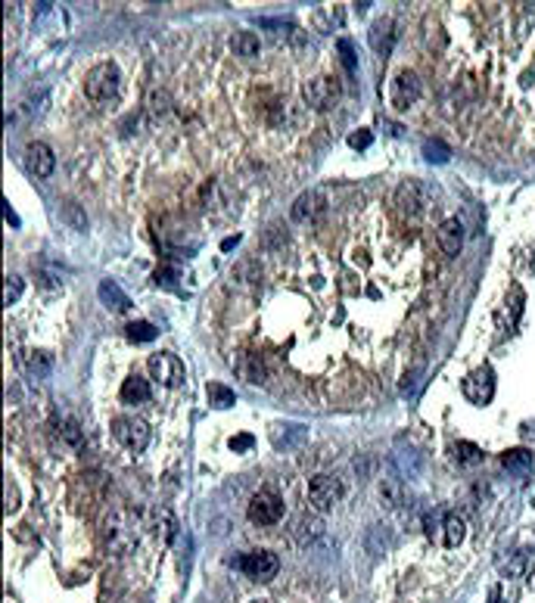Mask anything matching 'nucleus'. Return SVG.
Returning a JSON list of instances; mask_svg holds the SVG:
<instances>
[{"label":"nucleus","mask_w":535,"mask_h":603,"mask_svg":"<svg viewBox=\"0 0 535 603\" xmlns=\"http://www.w3.org/2000/svg\"><path fill=\"white\" fill-rule=\"evenodd\" d=\"M283 510H286V504L277 491L261 488V491H255L252 501H249V522H252V526H261V528L277 526V522L283 519Z\"/></svg>","instance_id":"1"},{"label":"nucleus","mask_w":535,"mask_h":603,"mask_svg":"<svg viewBox=\"0 0 535 603\" xmlns=\"http://www.w3.org/2000/svg\"><path fill=\"white\" fill-rule=\"evenodd\" d=\"M342 479L339 476H330V472H317L311 476L308 482V504L315 507V513H327L333 510L336 504L342 501Z\"/></svg>","instance_id":"2"},{"label":"nucleus","mask_w":535,"mask_h":603,"mask_svg":"<svg viewBox=\"0 0 535 603\" xmlns=\"http://www.w3.org/2000/svg\"><path fill=\"white\" fill-rule=\"evenodd\" d=\"M84 90L91 99H97V103H106V99H112L118 93V66L115 62H100V66H93L91 72L84 75Z\"/></svg>","instance_id":"3"},{"label":"nucleus","mask_w":535,"mask_h":603,"mask_svg":"<svg viewBox=\"0 0 535 603\" xmlns=\"http://www.w3.org/2000/svg\"><path fill=\"white\" fill-rule=\"evenodd\" d=\"M236 566H240V572L246 578H252V582H271L280 572V559L274 551H249L236 559Z\"/></svg>","instance_id":"4"},{"label":"nucleus","mask_w":535,"mask_h":603,"mask_svg":"<svg viewBox=\"0 0 535 603\" xmlns=\"http://www.w3.org/2000/svg\"><path fill=\"white\" fill-rule=\"evenodd\" d=\"M112 435L134 454H140L149 445V426L140 417H118V420H112Z\"/></svg>","instance_id":"5"},{"label":"nucleus","mask_w":535,"mask_h":603,"mask_svg":"<svg viewBox=\"0 0 535 603\" xmlns=\"http://www.w3.org/2000/svg\"><path fill=\"white\" fill-rule=\"evenodd\" d=\"M339 99V81L330 78V75H321V78H311L305 84V103L315 106V109H327Z\"/></svg>","instance_id":"6"},{"label":"nucleus","mask_w":535,"mask_h":603,"mask_svg":"<svg viewBox=\"0 0 535 603\" xmlns=\"http://www.w3.org/2000/svg\"><path fill=\"white\" fill-rule=\"evenodd\" d=\"M149 376L162 385H178V383H184V364L174 354L159 352L149 358Z\"/></svg>","instance_id":"7"},{"label":"nucleus","mask_w":535,"mask_h":603,"mask_svg":"<svg viewBox=\"0 0 535 603\" xmlns=\"http://www.w3.org/2000/svg\"><path fill=\"white\" fill-rule=\"evenodd\" d=\"M464 395L470 398L473 404H489L491 395H495V373H491L489 367L473 370L470 376L464 379Z\"/></svg>","instance_id":"8"},{"label":"nucleus","mask_w":535,"mask_h":603,"mask_svg":"<svg viewBox=\"0 0 535 603\" xmlns=\"http://www.w3.org/2000/svg\"><path fill=\"white\" fill-rule=\"evenodd\" d=\"M420 97V78L414 72H398L389 84V99L395 109H408L414 99Z\"/></svg>","instance_id":"9"},{"label":"nucleus","mask_w":535,"mask_h":603,"mask_svg":"<svg viewBox=\"0 0 535 603\" xmlns=\"http://www.w3.org/2000/svg\"><path fill=\"white\" fill-rule=\"evenodd\" d=\"M323 209H327V196H323V190H308L292 202L290 218L296 224H308V221H315L317 215H323Z\"/></svg>","instance_id":"10"},{"label":"nucleus","mask_w":535,"mask_h":603,"mask_svg":"<svg viewBox=\"0 0 535 603\" xmlns=\"http://www.w3.org/2000/svg\"><path fill=\"white\" fill-rule=\"evenodd\" d=\"M230 364H234V370L240 373L246 383H265L268 379V367H265V358H261V354L236 352L234 358H230Z\"/></svg>","instance_id":"11"},{"label":"nucleus","mask_w":535,"mask_h":603,"mask_svg":"<svg viewBox=\"0 0 535 603\" xmlns=\"http://www.w3.org/2000/svg\"><path fill=\"white\" fill-rule=\"evenodd\" d=\"M435 242H439V249L451 258V255L460 252V246H464V224L458 221V218H448V221L439 224V230H435Z\"/></svg>","instance_id":"12"},{"label":"nucleus","mask_w":535,"mask_h":603,"mask_svg":"<svg viewBox=\"0 0 535 603\" xmlns=\"http://www.w3.org/2000/svg\"><path fill=\"white\" fill-rule=\"evenodd\" d=\"M56 165V155L47 143H28V168L37 178H50Z\"/></svg>","instance_id":"13"},{"label":"nucleus","mask_w":535,"mask_h":603,"mask_svg":"<svg viewBox=\"0 0 535 603\" xmlns=\"http://www.w3.org/2000/svg\"><path fill=\"white\" fill-rule=\"evenodd\" d=\"M464 538H467L464 516L460 513H445V519H442V541H445V547H458Z\"/></svg>","instance_id":"14"},{"label":"nucleus","mask_w":535,"mask_h":603,"mask_svg":"<svg viewBox=\"0 0 535 603\" xmlns=\"http://www.w3.org/2000/svg\"><path fill=\"white\" fill-rule=\"evenodd\" d=\"M395 205L402 211H408V215H417V211H420V205H423L420 186H417L414 180H404V184L395 190Z\"/></svg>","instance_id":"15"},{"label":"nucleus","mask_w":535,"mask_h":603,"mask_svg":"<svg viewBox=\"0 0 535 603\" xmlns=\"http://www.w3.org/2000/svg\"><path fill=\"white\" fill-rule=\"evenodd\" d=\"M230 50L236 56H243V59H252V56H259V35H252V31H234L230 35Z\"/></svg>","instance_id":"16"},{"label":"nucleus","mask_w":535,"mask_h":603,"mask_svg":"<svg viewBox=\"0 0 535 603\" xmlns=\"http://www.w3.org/2000/svg\"><path fill=\"white\" fill-rule=\"evenodd\" d=\"M100 298H103L106 308H112V311H128L131 308V298L124 296V292L118 289V283H112V280H103V283H100Z\"/></svg>","instance_id":"17"},{"label":"nucleus","mask_w":535,"mask_h":603,"mask_svg":"<svg viewBox=\"0 0 535 603\" xmlns=\"http://www.w3.org/2000/svg\"><path fill=\"white\" fill-rule=\"evenodd\" d=\"M122 401L124 404H140V401H149V383L140 376H128L122 385Z\"/></svg>","instance_id":"18"},{"label":"nucleus","mask_w":535,"mask_h":603,"mask_svg":"<svg viewBox=\"0 0 535 603\" xmlns=\"http://www.w3.org/2000/svg\"><path fill=\"white\" fill-rule=\"evenodd\" d=\"M292 535H296L302 544H308V541L321 538V535H323V526H321V519H317V516H299L296 526H292Z\"/></svg>","instance_id":"19"},{"label":"nucleus","mask_w":535,"mask_h":603,"mask_svg":"<svg viewBox=\"0 0 535 603\" xmlns=\"http://www.w3.org/2000/svg\"><path fill=\"white\" fill-rule=\"evenodd\" d=\"M501 463L507 466L510 472H516V476H523V472H529L532 470V454L529 451H504V457H501Z\"/></svg>","instance_id":"20"},{"label":"nucleus","mask_w":535,"mask_h":603,"mask_svg":"<svg viewBox=\"0 0 535 603\" xmlns=\"http://www.w3.org/2000/svg\"><path fill=\"white\" fill-rule=\"evenodd\" d=\"M22 361H25V367H28L35 376H47V373L53 370V358H50V354H44V352H28Z\"/></svg>","instance_id":"21"},{"label":"nucleus","mask_w":535,"mask_h":603,"mask_svg":"<svg viewBox=\"0 0 535 603\" xmlns=\"http://www.w3.org/2000/svg\"><path fill=\"white\" fill-rule=\"evenodd\" d=\"M370 44H373V50L377 53H389V47H392V31H389V22H377L373 25V31H370Z\"/></svg>","instance_id":"22"},{"label":"nucleus","mask_w":535,"mask_h":603,"mask_svg":"<svg viewBox=\"0 0 535 603\" xmlns=\"http://www.w3.org/2000/svg\"><path fill=\"white\" fill-rule=\"evenodd\" d=\"M205 395H209V404L212 408H230V404L236 401L234 392L224 389L221 383H209V389H205Z\"/></svg>","instance_id":"23"},{"label":"nucleus","mask_w":535,"mask_h":603,"mask_svg":"<svg viewBox=\"0 0 535 603\" xmlns=\"http://www.w3.org/2000/svg\"><path fill=\"white\" fill-rule=\"evenodd\" d=\"M62 221H66L72 230H84L87 227L84 209H81V205H75V202H62Z\"/></svg>","instance_id":"24"},{"label":"nucleus","mask_w":535,"mask_h":603,"mask_svg":"<svg viewBox=\"0 0 535 603\" xmlns=\"http://www.w3.org/2000/svg\"><path fill=\"white\" fill-rule=\"evenodd\" d=\"M379 495H383V501L389 504V507H398V504H402V479L386 476L383 485H379Z\"/></svg>","instance_id":"25"},{"label":"nucleus","mask_w":535,"mask_h":603,"mask_svg":"<svg viewBox=\"0 0 535 603\" xmlns=\"http://www.w3.org/2000/svg\"><path fill=\"white\" fill-rule=\"evenodd\" d=\"M454 457H458V463L473 466L482 460V451H479V445H473V441H458V445H454Z\"/></svg>","instance_id":"26"},{"label":"nucleus","mask_w":535,"mask_h":603,"mask_svg":"<svg viewBox=\"0 0 535 603\" xmlns=\"http://www.w3.org/2000/svg\"><path fill=\"white\" fill-rule=\"evenodd\" d=\"M128 339L131 342H153L156 339V327L147 320H134L128 323Z\"/></svg>","instance_id":"27"},{"label":"nucleus","mask_w":535,"mask_h":603,"mask_svg":"<svg viewBox=\"0 0 535 603\" xmlns=\"http://www.w3.org/2000/svg\"><path fill=\"white\" fill-rule=\"evenodd\" d=\"M147 106H149V112H153V115H165V112H168V93L165 90H149Z\"/></svg>","instance_id":"28"},{"label":"nucleus","mask_w":535,"mask_h":603,"mask_svg":"<svg viewBox=\"0 0 535 603\" xmlns=\"http://www.w3.org/2000/svg\"><path fill=\"white\" fill-rule=\"evenodd\" d=\"M336 47H339V56H342V66H346V72H348V75H355V68H358V62H355L352 41H346V37H342V41L336 44Z\"/></svg>","instance_id":"29"},{"label":"nucleus","mask_w":535,"mask_h":603,"mask_svg":"<svg viewBox=\"0 0 535 603\" xmlns=\"http://www.w3.org/2000/svg\"><path fill=\"white\" fill-rule=\"evenodd\" d=\"M252 445H255V439L249 432H240V435H234V439H230V451H234V454L252 451Z\"/></svg>","instance_id":"30"},{"label":"nucleus","mask_w":535,"mask_h":603,"mask_svg":"<svg viewBox=\"0 0 535 603\" xmlns=\"http://www.w3.org/2000/svg\"><path fill=\"white\" fill-rule=\"evenodd\" d=\"M19 296H22V280H19V277H6V296H3V302H6V305H16Z\"/></svg>","instance_id":"31"},{"label":"nucleus","mask_w":535,"mask_h":603,"mask_svg":"<svg viewBox=\"0 0 535 603\" xmlns=\"http://www.w3.org/2000/svg\"><path fill=\"white\" fill-rule=\"evenodd\" d=\"M16 507H19V485L12 479H6V513H12Z\"/></svg>","instance_id":"32"},{"label":"nucleus","mask_w":535,"mask_h":603,"mask_svg":"<svg viewBox=\"0 0 535 603\" xmlns=\"http://www.w3.org/2000/svg\"><path fill=\"white\" fill-rule=\"evenodd\" d=\"M426 159H435V162H445L448 159V146L445 143H426Z\"/></svg>","instance_id":"33"},{"label":"nucleus","mask_w":535,"mask_h":603,"mask_svg":"<svg viewBox=\"0 0 535 603\" xmlns=\"http://www.w3.org/2000/svg\"><path fill=\"white\" fill-rule=\"evenodd\" d=\"M348 143H352L355 149H367V146H370V134H367V131H361V134H352V137H348Z\"/></svg>","instance_id":"34"},{"label":"nucleus","mask_w":535,"mask_h":603,"mask_svg":"<svg viewBox=\"0 0 535 603\" xmlns=\"http://www.w3.org/2000/svg\"><path fill=\"white\" fill-rule=\"evenodd\" d=\"M6 221H10V224H19V218H16V211L10 209V202H6Z\"/></svg>","instance_id":"35"},{"label":"nucleus","mask_w":535,"mask_h":603,"mask_svg":"<svg viewBox=\"0 0 535 603\" xmlns=\"http://www.w3.org/2000/svg\"><path fill=\"white\" fill-rule=\"evenodd\" d=\"M236 240H240V236H230V240H224V242H221V249H234V246H236Z\"/></svg>","instance_id":"36"},{"label":"nucleus","mask_w":535,"mask_h":603,"mask_svg":"<svg viewBox=\"0 0 535 603\" xmlns=\"http://www.w3.org/2000/svg\"><path fill=\"white\" fill-rule=\"evenodd\" d=\"M526 584H529V591H535V569L529 572V578H526Z\"/></svg>","instance_id":"37"},{"label":"nucleus","mask_w":535,"mask_h":603,"mask_svg":"<svg viewBox=\"0 0 535 603\" xmlns=\"http://www.w3.org/2000/svg\"><path fill=\"white\" fill-rule=\"evenodd\" d=\"M249 603H277V600H271V597H259V600H249Z\"/></svg>","instance_id":"38"}]
</instances>
